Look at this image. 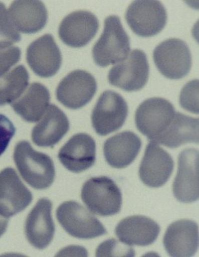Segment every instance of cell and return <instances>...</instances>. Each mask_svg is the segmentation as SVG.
Listing matches in <instances>:
<instances>
[{"mask_svg": "<svg viewBox=\"0 0 199 257\" xmlns=\"http://www.w3.org/2000/svg\"><path fill=\"white\" fill-rule=\"evenodd\" d=\"M179 102L183 109L198 113V80L187 83L180 91Z\"/></svg>", "mask_w": 199, "mask_h": 257, "instance_id": "83f0119b", "label": "cell"}, {"mask_svg": "<svg viewBox=\"0 0 199 257\" xmlns=\"http://www.w3.org/2000/svg\"><path fill=\"white\" fill-rule=\"evenodd\" d=\"M27 60L38 76H54L61 68L62 56L53 36L45 35L34 41L27 48Z\"/></svg>", "mask_w": 199, "mask_h": 257, "instance_id": "2e32d148", "label": "cell"}, {"mask_svg": "<svg viewBox=\"0 0 199 257\" xmlns=\"http://www.w3.org/2000/svg\"><path fill=\"white\" fill-rule=\"evenodd\" d=\"M173 167L171 156L158 144L150 142L139 167V178L148 187L159 188L170 178Z\"/></svg>", "mask_w": 199, "mask_h": 257, "instance_id": "5bb4252c", "label": "cell"}, {"mask_svg": "<svg viewBox=\"0 0 199 257\" xmlns=\"http://www.w3.org/2000/svg\"><path fill=\"white\" fill-rule=\"evenodd\" d=\"M97 89V81L91 73L84 70H75L58 85L57 99L68 108L79 109L92 100Z\"/></svg>", "mask_w": 199, "mask_h": 257, "instance_id": "30bf717a", "label": "cell"}, {"mask_svg": "<svg viewBox=\"0 0 199 257\" xmlns=\"http://www.w3.org/2000/svg\"><path fill=\"white\" fill-rule=\"evenodd\" d=\"M153 57L159 72L168 79H182L190 71V50L186 43L180 39H168L160 43L155 47Z\"/></svg>", "mask_w": 199, "mask_h": 257, "instance_id": "5b68a950", "label": "cell"}, {"mask_svg": "<svg viewBox=\"0 0 199 257\" xmlns=\"http://www.w3.org/2000/svg\"><path fill=\"white\" fill-rule=\"evenodd\" d=\"M16 132V128L8 117L0 114V157L13 139Z\"/></svg>", "mask_w": 199, "mask_h": 257, "instance_id": "f546056e", "label": "cell"}, {"mask_svg": "<svg viewBox=\"0 0 199 257\" xmlns=\"http://www.w3.org/2000/svg\"><path fill=\"white\" fill-rule=\"evenodd\" d=\"M127 114L128 105L124 98L115 91L107 90L100 96L91 121L97 134L106 136L122 127Z\"/></svg>", "mask_w": 199, "mask_h": 257, "instance_id": "ba28073f", "label": "cell"}, {"mask_svg": "<svg viewBox=\"0 0 199 257\" xmlns=\"http://www.w3.org/2000/svg\"><path fill=\"white\" fill-rule=\"evenodd\" d=\"M175 113L174 107L163 98H151L139 105L135 114V122L139 132L150 142L168 125Z\"/></svg>", "mask_w": 199, "mask_h": 257, "instance_id": "9c48e42d", "label": "cell"}, {"mask_svg": "<svg viewBox=\"0 0 199 257\" xmlns=\"http://www.w3.org/2000/svg\"><path fill=\"white\" fill-rule=\"evenodd\" d=\"M148 75L149 66L145 53L135 49L110 70L108 79L110 84L123 90L136 91L145 86Z\"/></svg>", "mask_w": 199, "mask_h": 257, "instance_id": "8992f818", "label": "cell"}, {"mask_svg": "<svg viewBox=\"0 0 199 257\" xmlns=\"http://www.w3.org/2000/svg\"><path fill=\"white\" fill-rule=\"evenodd\" d=\"M20 40V34L14 26L8 11L0 2V48L10 47Z\"/></svg>", "mask_w": 199, "mask_h": 257, "instance_id": "484cf974", "label": "cell"}, {"mask_svg": "<svg viewBox=\"0 0 199 257\" xmlns=\"http://www.w3.org/2000/svg\"><path fill=\"white\" fill-rule=\"evenodd\" d=\"M58 158L61 164L70 171L81 173L95 164V142L86 133L75 135L60 149Z\"/></svg>", "mask_w": 199, "mask_h": 257, "instance_id": "ac0fdd59", "label": "cell"}, {"mask_svg": "<svg viewBox=\"0 0 199 257\" xmlns=\"http://www.w3.org/2000/svg\"><path fill=\"white\" fill-rule=\"evenodd\" d=\"M81 198L91 212L107 217L120 212L122 196L113 180L106 176L92 178L82 187Z\"/></svg>", "mask_w": 199, "mask_h": 257, "instance_id": "3957f363", "label": "cell"}, {"mask_svg": "<svg viewBox=\"0 0 199 257\" xmlns=\"http://www.w3.org/2000/svg\"><path fill=\"white\" fill-rule=\"evenodd\" d=\"M56 215L62 227L72 237L90 239L107 233L104 225L77 202L70 201L61 204Z\"/></svg>", "mask_w": 199, "mask_h": 257, "instance_id": "277c9868", "label": "cell"}, {"mask_svg": "<svg viewBox=\"0 0 199 257\" xmlns=\"http://www.w3.org/2000/svg\"><path fill=\"white\" fill-rule=\"evenodd\" d=\"M134 250L129 245L112 238L105 241L98 247L97 256H134Z\"/></svg>", "mask_w": 199, "mask_h": 257, "instance_id": "4316f807", "label": "cell"}, {"mask_svg": "<svg viewBox=\"0 0 199 257\" xmlns=\"http://www.w3.org/2000/svg\"><path fill=\"white\" fill-rule=\"evenodd\" d=\"M13 24L18 31L34 34L47 24L48 12L40 1H15L8 11Z\"/></svg>", "mask_w": 199, "mask_h": 257, "instance_id": "7402d4cb", "label": "cell"}, {"mask_svg": "<svg viewBox=\"0 0 199 257\" xmlns=\"http://www.w3.org/2000/svg\"><path fill=\"white\" fill-rule=\"evenodd\" d=\"M163 244L167 253L171 256H193L198 247L197 224L188 219L173 222L166 229Z\"/></svg>", "mask_w": 199, "mask_h": 257, "instance_id": "e0dca14e", "label": "cell"}, {"mask_svg": "<svg viewBox=\"0 0 199 257\" xmlns=\"http://www.w3.org/2000/svg\"><path fill=\"white\" fill-rule=\"evenodd\" d=\"M29 74L24 66L14 68L0 77V105L12 104L26 90Z\"/></svg>", "mask_w": 199, "mask_h": 257, "instance_id": "d4e9b609", "label": "cell"}, {"mask_svg": "<svg viewBox=\"0 0 199 257\" xmlns=\"http://www.w3.org/2000/svg\"><path fill=\"white\" fill-rule=\"evenodd\" d=\"M153 142L170 149L185 144H198V119L175 112L170 123Z\"/></svg>", "mask_w": 199, "mask_h": 257, "instance_id": "603a6c76", "label": "cell"}, {"mask_svg": "<svg viewBox=\"0 0 199 257\" xmlns=\"http://www.w3.org/2000/svg\"><path fill=\"white\" fill-rule=\"evenodd\" d=\"M70 122L65 112L56 105H50L40 123L34 127L32 139L40 147H53L67 133Z\"/></svg>", "mask_w": 199, "mask_h": 257, "instance_id": "ffe728a7", "label": "cell"}, {"mask_svg": "<svg viewBox=\"0 0 199 257\" xmlns=\"http://www.w3.org/2000/svg\"><path fill=\"white\" fill-rule=\"evenodd\" d=\"M160 233L159 224L142 215L125 218L116 227L115 233L121 242L129 245L146 246L154 243Z\"/></svg>", "mask_w": 199, "mask_h": 257, "instance_id": "d6986e66", "label": "cell"}, {"mask_svg": "<svg viewBox=\"0 0 199 257\" xmlns=\"http://www.w3.org/2000/svg\"><path fill=\"white\" fill-rule=\"evenodd\" d=\"M130 50L129 36L116 16L105 20L104 30L93 48L94 61L97 65L106 67L124 60Z\"/></svg>", "mask_w": 199, "mask_h": 257, "instance_id": "7a4b0ae2", "label": "cell"}, {"mask_svg": "<svg viewBox=\"0 0 199 257\" xmlns=\"http://www.w3.org/2000/svg\"><path fill=\"white\" fill-rule=\"evenodd\" d=\"M20 56L19 48L10 47L0 48V77L8 73L20 61Z\"/></svg>", "mask_w": 199, "mask_h": 257, "instance_id": "f1b7e54d", "label": "cell"}, {"mask_svg": "<svg viewBox=\"0 0 199 257\" xmlns=\"http://www.w3.org/2000/svg\"><path fill=\"white\" fill-rule=\"evenodd\" d=\"M52 203L49 199H40L27 217L25 232L30 244L39 249L49 246L55 234L52 217Z\"/></svg>", "mask_w": 199, "mask_h": 257, "instance_id": "9a60e30c", "label": "cell"}, {"mask_svg": "<svg viewBox=\"0 0 199 257\" xmlns=\"http://www.w3.org/2000/svg\"><path fill=\"white\" fill-rule=\"evenodd\" d=\"M166 9L159 1H134L125 13V20L137 35L151 37L159 34L165 27Z\"/></svg>", "mask_w": 199, "mask_h": 257, "instance_id": "52a82bcc", "label": "cell"}, {"mask_svg": "<svg viewBox=\"0 0 199 257\" xmlns=\"http://www.w3.org/2000/svg\"><path fill=\"white\" fill-rule=\"evenodd\" d=\"M50 100L49 89L44 85L34 82L11 104V106L24 120L36 122L47 111Z\"/></svg>", "mask_w": 199, "mask_h": 257, "instance_id": "cb8c5ba5", "label": "cell"}, {"mask_svg": "<svg viewBox=\"0 0 199 257\" xmlns=\"http://www.w3.org/2000/svg\"><path fill=\"white\" fill-rule=\"evenodd\" d=\"M141 144L139 137L131 132L114 135L104 143V153L106 162L114 168H125L136 159Z\"/></svg>", "mask_w": 199, "mask_h": 257, "instance_id": "44dd1931", "label": "cell"}, {"mask_svg": "<svg viewBox=\"0 0 199 257\" xmlns=\"http://www.w3.org/2000/svg\"><path fill=\"white\" fill-rule=\"evenodd\" d=\"M33 195L13 168L0 172V214L7 218L22 212L31 203Z\"/></svg>", "mask_w": 199, "mask_h": 257, "instance_id": "8fae6325", "label": "cell"}, {"mask_svg": "<svg viewBox=\"0 0 199 257\" xmlns=\"http://www.w3.org/2000/svg\"><path fill=\"white\" fill-rule=\"evenodd\" d=\"M14 160L23 179L34 189H47L53 183L56 177L53 161L34 150L29 142L22 141L17 145Z\"/></svg>", "mask_w": 199, "mask_h": 257, "instance_id": "6da1fadb", "label": "cell"}, {"mask_svg": "<svg viewBox=\"0 0 199 257\" xmlns=\"http://www.w3.org/2000/svg\"><path fill=\"white\" fill-rule=\"evenodd\" d=\"M9 218L3 216L0 214V237L6 232L8 228Z\"/></svg>", "mask_w": 199, "mask_h": 257, "instance_id": "4dcf8cb0", "label": "cell"}, {"mask_svg": "<svg viewBox=\"0 0 199 257\" xmlns=\"http://www.w3.org/2000/svg\"><path fill=\"white\" fill-rule=\"evenodd\" d=\"M99 22L92 13L77 11L66 16L59 28V36L64 43L73 48L88 44L97 34Z\"/></svg>", "mask_w": 199, "mask_h": 257, "instance_id": "7c38bea8", "label": "cell"}, {"mask_svg": "<svg viewBox=\"0 0 199 257\" xmlns=\"http://www.w3.org/2000/svg\"><path fill=\"white\" fill-rule=\"evenodd\" d=\"M178 165L173 184V194L182 203L196 201L198 199V151L187 149L181 151Z\"/></svg>", "mask_w": 199, "mask_h": 257, "instance_id": "4fadbf2b", "label": "cell"}]
</instances>
